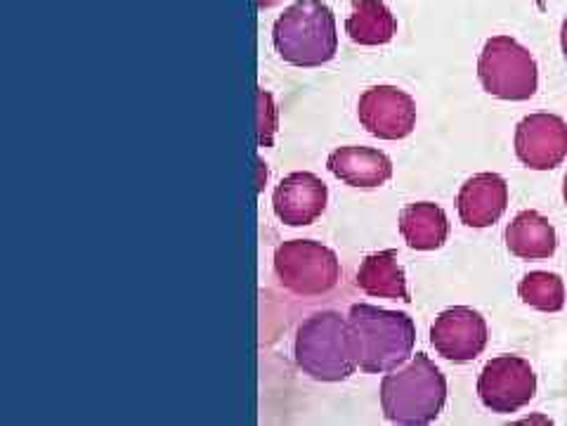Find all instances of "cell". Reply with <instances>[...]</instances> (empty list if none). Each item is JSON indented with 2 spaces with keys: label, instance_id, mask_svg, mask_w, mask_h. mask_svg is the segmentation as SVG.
<instances>
[{
  "label": "cell",
  "instance_id": "cell-1",
  "mask_svg": "<svg viewBox=\"0 0 567 426\" xmlns=\"http://www.w3.org/2000/svg\"><path fill=\"white\" fill-rule=\"evenodd\" d=\"M348 327L355 362L362 372L397 370L414 353L416 327L407 313L355 304L348 313Z\"/></svg>",
  "mask_w": 567,
  "mask_h": 426
},
{
  "label": "cell",
  "instance_id": "cell-2",
  "mask_svg": "<svg viewBox=\"0 0 567 426\" xmlns=\"http://www.w3.org/2000/svg\"><path fill=\"white\" fill-rule=\"evenodd\" d=\"M445 403L447 379L424 353H416L407 368L391 370L381 382L383 415L393 424H430L440 417Z\"/></svg>",
  "mask_w": 567,
  "mask_h": 426
},
{
  "label": "cell",
  "instance_id": "cell-3",
  "mask_svg": "<svg viewBox=\"0 0 567 426\" xmlns=\"http://www.w3.org/2000/svg\"><path fill=\"white\" fill-rule=\"evenodd\" d=\"M272 43L280 57L294 67H321L338 51L336 18L321 0H298L272 26Z\"/></svg>",
  "mask_w": 567,
  "mask_h": 426
},
{
  "label": "cell",
  "instance_id": "cell-4",
  "mask_svg": "<svg viewBox=\"0 0 567 426\" xmlns=\"http://www.w3.org/2000/svg\"><path fill=\"white\" fill-rule=\"evenodd\" d=\"M294 353L298 368L317 382H344L358 370L348 320L336 310L315 313L298 327Z\"/></svg>",
  "mask_w": 567,
  "mask_h": 426
},
{
  "label": "cell",
  "instance_id": "cell-5",
  "mask_svg": "<svg viewBox=\"0 0 567 426\" xmlns=\"http://www.w3.org/2000/svg\"><path fill=\"white\" fill-rule=\"evenodd\" d=\"M482 88L499 100L525 102L539 88L537 59L511 36H492L478 57Z\"/></svg>",
  "mask_w": 567,
  "mask_h": 426
},
{
  "label": "cell",
  "instance_id": "cell-6",
  "mask_svg": "<svg viewBox=\"0 0 567 426\" xmlns=\"http://www.w3.org/2000/svg\"><path fill=\"white\" fill-rule=\"evenodd\" d=\"M274 273L291 294L321 296L338 284L340 261L319 242L291 240L274 251Z\"/></svg>",
  "mask_w": 567,
  "mask_h": 426
},
{
  "label": "cell",
  "instance_id": "cell-7",
  "mask_svg": "<svg viewBox=\"0 0 567 426\" xmlns=\"http://www.w3.org/2000/svg\"><path fill=\"white\" fill-rule=\"evenodd\" d=\"M537 393V374L521 356H499L482 368L478 376L480 403L497 415L523 409Z\"/></svg>",
  "mask_w": 567,
  "mask_h": 426
},
{
  "label": "cell",
  "instance_id": "cell-8",
  "mask_svg": "<svg viewBox=\"0 0 567 426\" xmlns=\"http://www.w3.org/2000/svg\"><path fill=\"white\" fill-rule=\"evenodd\" d=\"M358 117L364 129L379 140H402L416 125V102L395 86H374L362 92Z\"/></svg>",
  "mask_w": 567,
  "mask_h": 426
},
{
  "label": "cell",
  "instance_id": "cell-9",
  "mask_svg": "<svg viewBox=\"0 0 567 426\" xmlns=\"http://www.w3.org/2000/svg\"><path fill=\"white\" fill-rule=\"evenodd\" d=\"M515 154L532 171L558 168L567 160V121L558 114H530L515 125Z\"/></svg>",
  "mask_w": 567,
  "mask_h": 426
},
{
  "label": "cell",
  "instance_id": "cell-10",
  "mask_svg": "<svg viewBox=\"0 0 567 426\" xmlns=\"http://www.w3.org/2000/svg\"><path fill=\"white\" fill-rule=\"evenodd\" d=\"M430 343L445 360L471 362L488 346V323L468 306L447 308L430 327Z\"/></svg>",
  "mask_w": 567,
  "mask_h": 426
},
{
  "label": "cell",
  "instance_id": "cell-11",
  "mask_svg": "<svg viewBox=\"0 0 567 426\" xmlns=\"http://www.w3.org/2000/svg\"><path fill=\"white\" fill-rule=\"evenodd\" d=\"M329 189L315 173L296 171L274 187L272 207L284 226L303 228L310 226L327 209Z\"/></svg>",
  "mask_w": 567,
  "mask_h": 426
},
{
  "label": "cell",
  "instance_id": "cell-12",
  "mask_svg": "<svg viewBox=\"0 0 567 426\" xmlns=\"http://www.w3.org/2000/svg\"><path fill=\"white\" fill-rule=\"evenodd\" d=\"M509 207V183L499 173H478L468 178L457 197L461 223L468 228H490Z\"/></svg>",
  "mask_w": 567,
  "mask_h": 426
},
{
  "label": "cell",
  "instance_id": "cell-13",
  "mask_svg": "<svg viewBox=\"0 0 567 426\" xmlns=\"http://www.w3.org/2000/svg\"><path fill=\"white\" fill-rule=\"evenodd\" d=\"M327 168L350 187L374 189L393 178L391 156L374 148H338L329 154Z\"/></svg>",
  "mask_w": 567,
  "mask_h": 426
},
{
  "label": "cell",
  "instance_id": "cell-14",
  "mask_svg": "<svg viewBox=\"0 0 567 426\" xmlns=\"http://www.w3.org/2000/svg\"><path fill=\"white\" fill-rule=\"evenodd\" d=\"M506 247L523 261H542L556 254V228L539 211H521L506 228Z\"/></svg>",
  "mask_w": 567,
  "mask_h": 426
},
{
  "label": "cell",
  "instance_id": "cell-15",
  "mask_svg": "<svg viewBox=\"0 0 567 426\" xmlns=\"http://www.w3.org/2000/svg\"><path fill=\"white\" fill-rule=\"evenodd\" d=\"M400 232L412 249L435 251L449 237V220L443 207L433 201H416L404 207L400 214Z\"/></svg>",
  "mask_w": 567,
  "mask_h": 426
},
{
  "label": "cell",
  "instance_id": "cell-16",
  "mask_svg": "<svg viewBox=\"0 0 567 426\" xmlns=\"http://www.w3.org/2000/svg\"><path fill=\"white\" fill-rule=\"evenodd\" d=\"M358 287L379 298H393V302L410 304V292H407V280H404V271L397 263V251L385 249L379 254H371L362 261L358 271Z\"/></svg>",
  "mask_w": 567,
  "mask_h": 426
},
{
  "label": "cell",
  "instance_id": "cell-17",
  "mask_svg": "<svg viewBox=\"0 0 567 426\" xmlns=\"http://www.w3.org/2000/svg\"><path fill=\"white\" fill-rule=\"evenodd\" d=\"M346 31L352 43L358 45H388L397 34V20L381 0H355Z\"/></svg>",
  "mask_w": 567,
  "mask_h": 426
},
{
  "label": "cell",
  "instance_id": "cell-18",
  "mask_svg": "<svg viewBox=\"0 0 567 426\" xmlns=\"http://www.w3.org/2000/svg\"><path fill=\"white\" fill-rule=\"evenodd\" d=\"M523 304L542 313H558L565 308V284L556 273L534 271L527 273L521 284H517Z\"/></svg>",
  "mask_w": 567,
  "mask_h": 426
},
{
  "label": "cell",
  "instance_id": "cell-19",
  "mask_svg": "<svg viewBox=\"0 0 567 426\" xmlns=\"http://www.w3.org/2000/svg\"><path fill=\"white\" fill-rule=\"evenodd\" d=\"M255 129H258V145L261 148H272L274 133H277V107H274L272 95L265 92L263 88H258L255 92Z\"/></svg>",
  "mask_w": 567,
  "mask_h": 426
},
{
  "label": "cell",
  "instance_id": "cell-20",
  "mask_svg": "<svg viewBox=\"0 0 567 426\" xmlns=\"http://www.w3.org/2000/svg\"><path fill=\"white\" fill-rule=\"evenodd\" d=\"M560 47H563V55H565V59H567V20H565L563 26H560Z\"/></svg>",
  "mask_w": 567,
  "mask_h": 426
},
{
  "label": "cell",
  "instance_id": "cell-21",
  "mask_svg": "<svg viewBox=\"0 0 567 426\" xmlns=\"http://www.w3.org/2000/svg\"><path fill=\"white\" fill-rule=\"evenodd\" d=\"M255 3H258V8H261V10H268V8H274V6H280V3H282V0H255Z\"/></svg>",
  "mask_w": 567,
  "mask_h": 426
},
{
  "label": "cell",
  "instance_id": "cell-22",
  "mask_svg": "<svg viewBox=\"0 0 567 426\" xmlns=\"http://www.w3.org/2000/svg\"><path fill=\"white\" fill-rule=\"evenodd\" d=\"M563 199H565V204H567V176H565V181H563Z\"/></svg>",
  "mask_w": 567,
  "mask_h": 426
},
{
  "label": "cell",
  "instance_id": "cell-23",
  "mask_svg": "<svg viewBox=\"0 0 567 426\" xmlns=\"http://www.w3.org/2000/svg\"><path fill=\"white\" fill-rule=\"evenodd\" d=\"M534 3L539 6V10H544V8H546V6H544V0H534Z\"/></svg>",
  "mask_w": 567,
  "mask_h": 426
}]
</instances>
